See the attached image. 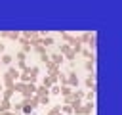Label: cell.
I'll use <instances>...</instances> for the list:
<instances>
[{"mask_svg": "<svg viewBox=\"0 0 122 115\" xmlns=\"http://www.w3.org/2000/svg\"><path fill=\"white\" fill-rule=\"evenodd\" d=\"M86 69L92 71V69H93V61H86Z\"/></svg>", "mask_w": 122, "mask_h": 115, "instance_id": "ba28073f", "label": "cell"}, {"mask_svg": "<svg viewBox=\"0 0 122 115\" xmlns=\"http://www.w3.org/2000/svg\"><path fill=\"white\" fill-rule=\"evenodd\" d=\"M63 111H65V113H72V105H65Z\"/></svg>", "mask_w": 122, "mask_h": 115, "instance_id": "9c48e42d", "label": "cell"}, {"mask_svg": "<svg viewBox=\"0 0 122 115\" xmlns=\"http://www.w3.org/2000/svg\"><path fill=\"white\" fill-rule=\"evenodd\" d=\"M50 59H51V63H53V65H59V63L63 61V56H59V54H53Z\"/></svg>", "mask_w": 122, "mask_h": 115, "instance_id": "277c9868", "label": "cell"}, {"mask_svg": "<svg viewBox=\"0 0 122 115\" xmlns=\"http://www.w3.org/2000/svg\"><path fill=\"white\" fill-rule=\"evenodd\" d=\"M61 52H63V54H67V58H69V59H72V58H74V52H72L69 46H61Z\"/></svg>", "mask_w": 122, "mask_h": 115, "instance_id": "3957f363", "label": "cell"}, {"mask_svg": "<svg viewBox=\"0 0 122 115\" xmlns=\"http://www.w3.org/2000/svg\"><path fill=\"white\" fill-rule=\"evenodd\" d=\"M4 50H6V46H4L2 42H0V54H4Z\"/></svg>", "mask_w": 122, "mask_h": 115, "instance_id": "30bf717a", "label": "cell"}, {"mask_svg": "<svg viewBox=\"0 0 122 115\" xmlns=\"http://www.w3.org/2000/svg\"><path fill=\"white\" fill-rule=\"evenodd\" d=\"M8 109H10V102H8V100H2V104H0V111H2V113H8Z\"/></svg>", "mask_w": 122, "mask_h": 115, "instance_id": "8992f818", "label": "cell"}, {"mask_svg": "<svg viewBox=\"0 0 122 115\" xmlns=\"http://www.w3.org/2000/svg\"><path fill=\"white\" fill-rule=\"evenodd\" d=\"M61 94H63V96L67 98V96L71 94V88H69V86H63V90H61Z\"/></svg>", "mask_w": 122, "mask_h": 115, "instance_id": "52a82bcc", "label": "cell"}, {"mask_svg": "<svg viewBox=\"0 0 122 115\" xmlns=\"http://www.w3.org/2000/svg\"><path fill=\"white\" fill-rule=\"evenodd\" d=\"M2 115H11V113H2Z\"/></svg>", "mask_w": 122, "mask_h": 115, "instance_id": "8fae6325", "label": "cell"}, {"mask_svg": "<svg viewBox=\"0 0 122 115\" xmlns=\"http://www.w3.org/2000/svg\"><path fill=\"white\" fill-rule=\"evenodd\" d=\"M11 61H13V58H11V56H2V59H0V63H2V65H11Z\"/></svg>", "mask_w": 122, "mask_h": 115, "instance_id": "5b68a950", "label": "cell"}, {"mask_svg": "<svg viewBox=\"0 0 122 115\" xmlns=\"http://www.w3.org/2000/svg\"><path fill=\"white\" fill-rule=\"evenodd\" d=\"M67 84H69V88H71V86H76V84H78L76 73H71V75H69V79H67Z\"/></svg>", "mask_w": 122, "mask_h": 115, "instance_id": "7a4b0ae2", "label": "cell"}, {"mask_svg": "<svg viewBox=\"0 0 122 115\" xmlns=\"http://www.w3.org/2000/svg\"><path fill=\"white\" fill-rule=\"evenodd\" d=\"M92 109H93V104H86V105H76L72 111L80 113V115H86V113H92Z\"/></svg>", "mask_w": 122, "mask_h": 115, "instance_id": "6da1fadb", "label": "cell"}]
</instances>
